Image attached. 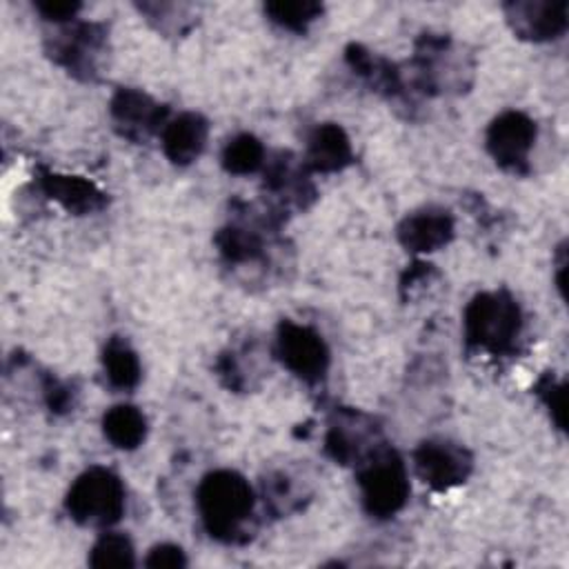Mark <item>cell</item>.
Here are the masks:
<instances>
[{
	"label": "cell",
	"mask_w": 569,
	"mask_h": 569,
	"mask_svg": "<svg viewBox=\"0 0 569 569\" xmlns=\"http://www.w3.org/2000/svg\"><path fill=\"white\" fill-rule=\"evenodd\" d=\"M262 173L264 191L282 209H307L316 200V187L309 180V171L305 169L302 160L296 162L289 151H278L273 158H267Z\"/></svg>",
	"instance_id": "4fadbf2b"
},
{
	"label": "cell",
	"mask_w": 569,
	"mask_h": 569,
	"mask_svg": "<svg viewBox=\"0 0 569 569\" xmlns=\"http://www.w3.org/2000/svg\"><path fill=\"white\" fill-rule=\"evenodd\" d=\"M538 138V127L531 116L518 109L498 113L485 133V144L493 162L509 171L525 176L529 171V156Z\"/></svg>",
	"instance_id": "ba28073f"
},
{
	"label": "cell",
	"mask_w": 569,
	"mask_h": 569,
	"mask_svg": "<svg viewBox=\"0 0 569 569\" xmlns=\"http://www.w3.org/2000/svg\"><path fill=\"white\" fill-rule=\"evenodd\" d=\"M42 396H44V405L49 407V411H53L56 416H62V413L73 409L78 391L73 389L71 382L58 380L53 376H44V380H42Z\"/></svg>",
	"instance_id": "4316f807"
},
{
	"label": "cell",
	"mask_w": 569,
	"mask_h": 569,
	"mask_svg": "<svg viewBox=\"0 0 569 569\" xmlns=\"http://www.w3.org/2000/svg\"><path fill=\"white\" fill-rule=\"evenodd\" d=\"M525 320L518 300L507 291H480L462 311V333L469 349L505 356L516 349Z\"/></svg>",
	"instance_id": "7a4b0ae2"
},
{
	"label": "cell",
	"mask_w": 569,
	"mask_h": 569,
	"mask_svg": "<svg viewBox=\"0 0 569 569\" xmlns=\"http://www.w3.org/2000/svg\"><path fill=\"white\" fill-rule=\"evenodd\" d=\"M209 140V120L198 111H182L171 118L162 133L160 144L164 158L176 167H189L196 162Z\"/></svg>",
	"instance_id": "2e32d148"
},
{
	"label": "cell",
	"mask_w": 569,
	"mask_h": 569,
	"mask_svg": "<svg viewBox=\"0 0 569 569\" xmlns=\"http://www.w3.org/2000/svg\"><path fill=\"white\" fill-rule=\"evenodd\" d=\"M416 476L433 491H449L467 482L473 471V456L449 438H427L413 449Z\"/></svg>",
	"instance_id": "9c48e42d"
},
{
	"label": "cell",
	"mask_w": 569,
	"mask_h": 569,
	"mask_svg": "<svg viewBox=\"0 0 569 569\" xmlns=\"http://www.w3.org/2000/svg\"><path fill=\"white\" fill-rule=\"evenodd\" d=\"M102 369L107 382L116 391H131L142 378V367L136 349L122 336H111L102 347Z\"/></svg>",
	"instance_id": "ffe728a7"
},
{
	"label": "cell",
	"mask_w": 569,
	"mask_h": 569,
	"mask_svg": "<svg viewBox=\"0 0 569 569\" xmlns=\"http://www.w3.org/2000/svg\"><path fill=\"white\" fill-rule=\"evenodd\" d=\"M262 500L273 513L282 516L300 507L298 491L291 482V476L284 471H273L262 480Z\"/></svg>",
	"instance_id": "d4e9b609"
},
{
	"label": "cell",
	"mask_w": 569,
	"mask_h": 569,
	"mask_svg": "<svg viewBox=\"0 0 569 569\" xmlns=\"http://www.w3.org/2000/svg\"><path fill=\"white\" fill-rule=\"evenodd\" d=\"M353 162L347 131L336 122H320L307 138L302 164L309 173H336Z\"/></svg>",
	"instance_id": "e0dca14e"
},
{
	"label": "cell",
	"mask_w": 569,
	"mask_h": 569,
	"mask_svg": "<svg viewBox=\"0 0 569 569\" xmlns=\"http://www.w3.org/2000/svg\"><path fill=\"white\" fill-rule=\"evenodd\" d=\"M33 9L42 16V20L53 22V24H67L76 20L78 11L82 9L80 2L76 0H36Z\"/></svg>",
	"instance_id": "f1b7e54d"
},
{
	"label": "cell",
	"mask_w": 569,
	"mask_h": 569,
	"mask_svg": "<svg viewBox=\"0 0 569 569\" xmlns=\"http://www.w3.org/2000/svg\"><path fill=\"white\" fill-rule=\"evenodd\" d=\"M456 222L453 216L436 204L407 213L398 227V242L411 253H431L447 247L453 240Z\"/></svg>",
	"instance_id": "5bb4252c"
},
{
	"label": "cell",
	"mask_w": 569,
	"mask_h": 569,
	"mask_svg": "<svg viewBox=\"0 0 569 569\" xmlns=\"http://www.w3.org/2000/svg\"><path fill=\"white\" fill-rule=\"evenodd\" d=\"M567 0H511L502 4L505 20L516 38L551 42L567 33Z\"/></svg>",
	"instance_id": "7c38bea8"
},
{
	"label": "cell",
	"mask_w": 569,
	"mask_h": 569,
	"mask_svg": "<svg viewBox=\"0 0 569 569\" xmlns=\"http://www.w3.org/2000/svg\"><path fill=\"white\" fill-rule=\"evenodd\" d=\"M356 482L367 516L389 520L400 513L409 500L411 485L402 456L387 442L376 447L360 465H356Z\"/></svg>",
	"instance_id": "3957f363"
},
{
	"label": "cell",
	"mask_w": 569,
	"mask_h": 569,
	"mask_svg": "<svg viewBox=\"0 0 569 569\" xmlns=\"http://www.w3.org/2000/svg\"><path fill=\"white\" fill-rule=\"evenodd\" d=\"M262 9L273 24L293 33H305L309 24H313L325 11V7L316 0H271L264 2Z\"/></svg>",
	"instance_id": "603a6c76"
},
{
	"label": "cell",
	"mask_w": 569,
	"mask_h": 569,
	"mask_svg": "<svg viewBox=\"0 0 569 569\" xmlns=\"http://www.w3.org/2000/svg\"><path fill=\"white\" fill-rule=\"evenodd\" d=\"M89 567L96 569H129L136 567V549L127 533L120 531H104L87 556Z\"/></svg>",
	"instance_id": "cb8c5ba5"
},
{
	"label": "cell",
	"mask_w": 569,
	"mask_h": 569,
	"mask_svg": "<svg viewBox=\"0 0 569 569\" xmlns=\"http://www.w3.org/2000/svg\"><path fill=\"white\" fill-rule=\"evenodd\" d=\"M385 440L376 420L356 409H338L325 433V453L338 465H360Z\"/></svg>",
	"instance_id": "30bf717a"
},
{
	"label": "cell",
	"mask_w": 569,
	"mask_h": 569,
	"mask_svg": "<svg viewBox=\"0 0 569 569\" xmlns=\"http://www.w3.org/2000/svg\"><path fill=\"white\" fill-rule=\"evenodd\" d=\"M40 191L73 216L98 213L107 207V193L82 176H69L40 167L36 173Z\"/></svg>",
	"instance_id": "9a60e30c"
},
{
	"label": "cell",
	"mask_w": 569,
	"mask_h": 569,
	"mask_svg": "<svg viewBox=\"0 0 569 569\" xmlns=\"http://www.w3.org/2000/svg\"><path fill=\"white\" fill-rule=\"evenodd\" d=\"M273 356L287 371L307 385L322 382L331 362L325 338L313 327L287 318L276 327Z\"/></svg>",
	"instance_id": "8992f818"
},
{
	"label": "cell",
	"mask_w": 569,
	"mask_h": 569,
	"mask_svg": "<svg viewBox=\"0 0 569 569\" xmlns=\"http://www.w3.org/2000/svg\"><path fill=\"white\" fill-rule=\"evenodd\" d=\"M142 565L149 569H182L187 567V553L180 545L160 542L149 549Z\"/></svg>",
	"instance_id": "83f0119b"
},
{
	"label": "cell",
	"mask_w": 569,
	"mask_h": 569,
	"mask_svg": "<svg viewBox=\"0 0 569 569\" xmlns=\"http://www.w3.org/2000/svg\"><path fill=\"white\" fill-rule=\"evenodd\" d=\"M62 29L47 38L49 58L67 69L73 78L96 80L100 73V60L107 49V27L100 22L71 20L60 24Z\"/></svg>",
	"instance_id": "5b68a950"
},
{
	"label": "cell",
	"mask_w": 569,
	"mask_h": 569,
	"mask_svg": "<svg viewBox=\"0 0 569 569\" xmlns=\"http://www.w3.org/2000/svg\"><path fill=\"white\" fill-rule=\"evenodd\" d=\"M213 244L227 264H253L264 260L267 244L262 233L247 222H229L213 236Z\"/></svg>",
	"instance_id": "d6986e66"
},
{
	"label": "cell",
	"mask_w": 569,
	"mask_h": 569,
	"mask_svg": "<svg viewBox=\"0 0 569 569\" xmlns=\"http://www.w3.org/2000/svg\"><path fill=\"white\" fill-rule=\"evenodd\" d=\"M565 380H558L551 371L542 373L536 385H533V393L538 396V400L545 405V409L549 411L551 422L565 431L567 427V411H565Z\"/></svg>",
	"instance_id": "484cf974"
},
{
	"label": "cell",
	"mask_w": 569,
	"mask_h": 569,
	"mask_svg": "<svg viewBox=\"0 0 569 569\" xmlns=\"http://www.w3.org/2000/svg\"><path fill=\"white\" fill-rule=\"evenodd\" d=\"M267 162V149L253 133H236L220 153V164L231 176H251Z\"/></svg>",
	"instance_id": "7402d4cb"
},
{
	"label": "cell",
	"mask_w": 569,
	"mask_h": 569,
	"mask_svg": "<svg viewBox=\"0 0 569 569\" xmlns=\"http://www.w3.org/2000/svg\"><path fill=\"white\" fill-rule=\"evenodd\" d=\"M124 496L122 478L96 465L76 476L64 496V509L82 527H111L124 516Z\"/></svg>",
	"instance_id": "277c9868"
},
{
	"label": "cell",
	"mask_w": 569,
	"mask_h": 569,
	"mask_svg": "<svg viewBox=\"0 0 569 569\" xmlns=\"http://www.w3.org/2000/svg\"><path fill=\"white\" fill-rule=\"evenodd\" d=\"M413 82L422 93H445L449 89L462 91L467 87L465 76L471 67H465L462 58L449 36L422 33L413 51Z\"/></svg>",
	"instance_id": "52a82bcc"
},
{
	"label": "cell",
	"mask_w": 569,
	"mask_h": 569,
	"mask_svg": "<svg viewBox=\"0 0 569 569\" xmlns=\"http://www.w3.org/2000/svg\"><path fill=\"white\" fill-rule=\"evenodd\" d=\"M102 433L116 449L133 451L147 438V418L136 405H113L102 416Z\"/></svg>",
	"instance_id": "44dd1931"
},
{
	"label": "cell",
	"mask_w": 569,
	"mask_h": 569,
	"mask_svg": "<svg viewBox=\"0 0 569 569\" xmlns=\"http://www.w3.org/2000/svg\"><path fill=\"white\" fill-rule=\"evenodd\" d=\"M196 509L209 538L242 545L251 538L256 491L236 469H213L196 487Z\"/></svg>",
	"instance_id": "6da1fadb"
},
{
	"label": "cell",
	"mask_w": 569,
	"mask_h": 569,
	"mask_svg": "<svg viewBox=\"0 0 569 569\" xmlns=\"http://www.w3.org/2000/svg\"><path fill=\"white\" fill-rule=\"evenodd\" d=\"M109 116L113 129L122 138L144 142L151 136L162 133L169 122V107L136 87H120L109 100Z\"/></svg>",
	"instance_id": "8fae6325"
},
{
	"label": "cell",
	"mask_w": 569,
	"mask_h": 569,
	"mask_svg": "<svg viewBox=\"0 0 569 569\" xmlns=\"http://www.w3.org/2000/svg\"><path fill=\"white\" fill-rule=\"evenodd\" d=\"M345 60H347L349 69L356 76H360L376 93H380L385 98H398L402 93L405 82H402L400 69L391 60L369 51L367 47H362L358 42L347 44Z\"/></svg>",
	"instance_id": "ac0fdd59"
}]
</instances>
